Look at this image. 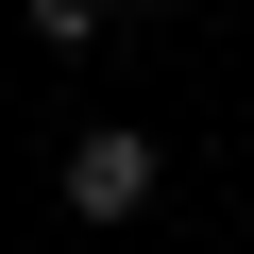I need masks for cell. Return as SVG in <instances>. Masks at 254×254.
Instances as JSON below:
<instances>
[{"mask_svg": "<svg viewBox=\"0 0 254 254\" xmlns=\"http://www.w3.org/2000/svg\"><path fill=\"white\" fill-rule=\"evenodd\" d=\"M153 170H170V153L136 136V119H85V136L51 153V187H68V220H136V203H153Z\"/></svg>", "mask_w": 254, "mask_h": 254, "instance_id": "1", "label": "cell"}]
</instances>
